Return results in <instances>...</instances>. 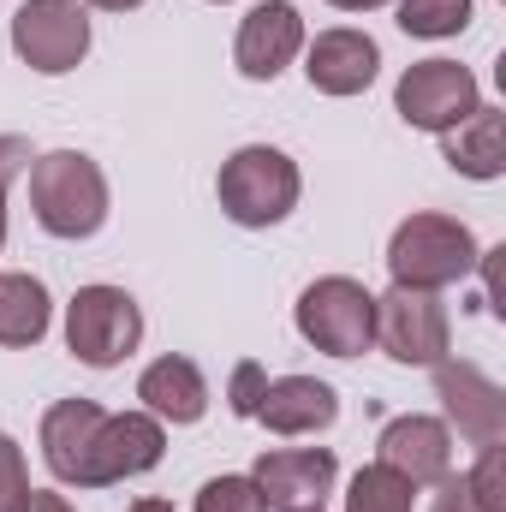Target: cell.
Listing matches in <instances>:
<instances>
[{"label":"cell","instance_id":"cell-25","mask_svg":"<svg viewBox=\"0 0 506 512\" xmlns=\"http://www.w3.org/2000/svg\"><path fill=\"white\" fill-rule=\"evenodd\" d=\"M30 143L24 137H12V131H0V251H6V191H12V179H24L30 173Z\"/></svg>","mask_w":506,"mask_h":512},{"label":"cell","instance_id":"cell-21","mask_svg":"<svg viewBox=\"0 0 506 512\" xmlns=\"http://www.w3.org/2000/svg\"><path fill=\"white\" fill-rule=\"evenodd\" d=\"M346 512H417V489L387 465H364L346 489Z\"/></svg>","mask_w":506,"mask_h":512},{"label":"cell","instance_id":"cell-16","mask_svg":"<svg viewBox=\"0 0 506 512\" xmlns=\"http://www.w3.org/2000/svg\"><path fill=\"white\" fill-rule=\"evenodd\" d=\"M340 417V393L316 376H274L262 387V405H256V423H268L274 435L298 441V435H316Z\"/></svg>","mask_w":506,"mask_h":512},{"label":"cell","instance_id":"cell-22","mask_svg":"<svg viewBox=\"0 0 506 512\" xmlns=\"http://www.w3.org/2000/svg\"><path fill=\"white\" fill-rule=\"evenodd\" d=\"M191 512H268V507H262L251 477H209L197 489V507Z\"/></svg>","mask_w":506,"mask_h":512},{"label":"cell","instance_id":"cell-6","mask_svg":"<svg viewBox=\"0 0 506 512\" xmlns=\"http://www.w3.org/2000/svg\"><path fill=\"white\" fill-rule=\"evenodd\" d=\"M376 346L405 370H435L453 346V316H447L441 292L387 286L376 298Z\"/></svg>","mask_w":506,"mask_h":512},{"label":"cell","instance_id":"cell-1","mask_svg":"<svg viewBox=\"0 0 506 512\" xmlns=\"http://www.w3.org/2000/svg\"><path fill=\"white\" fill-rule=\"evenodd\" d=\"M30 209L48 239H96L108 227V173L84 149H48L30 161Z\"/></svg>","mask_w":506,"mask_h":512},{"label":"cell","instance_id":"cell-11","mask_svg":"<svg viewBox=\"0 0 506 512\" xmlns=\"http://www.w3.org/2000/svg\"><path fill=\"white\" fill-rule=\"evenodd\" d=\"M435 393L447 405V429H459L471 447H506V393L495 376H483L477 364H435Z\"/></svg>","mask_w":506,"mask_h":512},{"label":"cell","instance_id":"cell-24","mask_svg":"<svg viewBox=\"0 0 506 512\" xmlns=\"http://www.w3.org/2000/svg\"><path fill=\"white\" fill-rule=\"evenodd\" d=\"M262 387H268V370L245 358V364H233V376H227V405H233V417H256V405H262Z\"/></svg>","mask_w":506,"mask_h":512},{"label":"cell","instance_id":"cell-3","mask_svg":"<svg viewBox=\"0 0 506 512\" xmlns=\"http://www.w3.org/2000/svg\"><path fill=\"white\" fill-rule=\"evenodd\" d=\"M477 233L459 221V215H435V209H417L393 227L387 239V274L393 286H417V292H447L459 286L465 274H477Z\"/></svg>","mask_w":506,"mask_h":512},{"label":"cell","instance_id":"cell-17","mask_svg":"<svg viewBox=\"0 0 506 512\" xmlns=\"http://www.w3.org/2000/svg\"><path fill=\"white\" fill-rule=\"evenodd\" d=\"M137 399H143L149 417L185 429V423H203V411H209V382H203V370H197L191 358L167 352V358H155V364L137 376Z\"/></svg>","mask_w":506,"mask_h":512},{"label":"cell","instance_id":"cell-7","mask_svg":"<svg viewBox=\"0 0 506 512\" xmlns=\"http://www.w3.org/2000/svg\"><path fill=\"white\" fill-rule=\"evenodd\" d=\"M12 54L36 78H66L90 54V6L84 0H24L12 12Z\"/></svg>","mask_w":506,"mask_h":512},{"label":"cell","instance_id":"cell-4","mask_svg":"<svg viewBox=\"0 0 506 512\" xmlns=\"http://www.w3.org/2000/svg\"><path fill=\"white\" fill-rule=\"evenodd\" d=\"M292 322H298L304 346H316L328 358H364L376 346V292L352 274H322L298 292Z\"/></svg>","mask_w":506,"mask_h":512},{"label":"cell","instance_id":"cell-18","mask_svg":"<svg viewBox=\"0 0 506 512\" xmlns=\"http://www.w3.org/2000/svg\"><path fill=\"white\" fill-rule=\"evenodd\" d=\"M441 161L477 185L506 173V114L501 108H477L471 120H459L453 131H441Z\"/></svg>","mask_w":506,"mask_h":512},{"label":"cell","instance_id":"cell-5","mask_svg":"<svg viewBox=\"0 0 506 512\" xmlns=\"http://www.w3.org/2000/svg\"><path fill=\"white\" fill-rule=\"evenodd\" d=\"M143 340V310L126 286H78L72 304H66V346L78 364L90 370H114L126 364Z\"/></svg>","mask_w":506,"mask_h":512},{"label":"cell","instance_id":"cell-13","mask_svg":"<svg viewBox=\"0 0 506 512\" xmlns=\"http://www.w3.org/2000/svg\"><path fill=\"white\" fill-rule=\"evenodd\" d=\"M376 465L405 477L411 489H435L453 471V429L441 417H423V411L387 417L376 435Z\"/></svg>","mask_w":506,"mask_h":512},{"label":"cell","instance_id":"cell-9","mask_svg":"<svg viewBox=\"0 0 506 512\" xmlns=\"http://www.w3.org/2000/svg\"><path fill=\"white\" fill-rule=\"evenodd\" d=\"M334 477H340L334 447H274L251 471L268 512H322V501L334 495Z\"/></svg>","mask_w":506,"mask_h":512},{"label":"cell","instance_id":"cell-8","mask_svg":"<svg viewBox=\"0 0 506 512\" xmlns=\"http://www.w3.org/2000/svg\"><path fill=\"white\" fill-rule=\"evenodd\" d=\"M477 108H483V90H477L471 66H459V60H417L393 84V114L411 131H435L441 137L459 120H471Z\"/></svg>","mask_w":506,"mask_h":512},{"label":"cell","instance_id":"cell-26","mask_svg":"<svg viewBox=\"0 0 506 512\" xmlns=\"http://www.w3.org/2000/svg\"><path fill=\"white\" fill-rule=\"evenodd\" d=\"M429 512H489V507H483V501L471 495V483H465V471H459V477L447 471V477L435 483V501H429Z\"/></svg>","mask_w":506,"mask_h":512},{"label":"cell","instance_id":"cell-20","mask_svg":"<svg viewBox=\"0 0 506 512\" xmlns=\"http://www.w3.org/2000/svg\"><path fill=\"white\" fill-rule=\"evenodd\" d=\"M399 6V30L405 36H423V42H447L471 24L477 0H393Z\"/></svg>","mask_w":506,"mask_h":512},{"label":"cell","instance_id":"cell-30","mask_svg":"<svg viewBox=\"0 0 506 512\" xmlns=\"http://www.w3.org/2000/svg\"><path fill=\"white\" fill-rule=\"evenodd\" d=\"M126 512H173V501H155V495H143V501H131Z\"/></svg>","mask_w":506,"mask_h":512},{"label":"cell","instance_id":"cell-19","mask_svg":"<svg viewBox=\"0 0 506 512\" xmlns=\"http://www.w3.org/2000/svg\"><path fill=\"white\" fill-rule=\"evenodd\" d=\"M54 322V298L36 274H0V346L6 352H30L48 340Z\"/></svg>","mask_w":506,"mask_h":512},{"label":"cell","instance_id":"cell-31","mask_svg":"<svg viewBox=\"0 0 506 512\" xmlns=\"http://www.w3.org/2000/svg\"><path fill=\"white\" fill-rule=\"evenodd\" d=\"M215 6H227V0H215Z\"/></svg>","mask_w":506,"mask_h":512},{"label":"cell","instance_id":"cell-2","mask_svg":"<svg viewBox=\"0 0 506 512\" xmlns=\"http://www.w3.org/2000/svg\"><path fill=\"white\" fill-rule=\"evenodd\" d=\"M215 197H221V215L245 233H262V227H280L298 197H304V173L286 149L274 143H245L221 161L215 173Z\"/></svg>","mask_w":506,"mask_h":512},{"label":"cell","instance_id":"cell-29","mask_svg":"<svg viewBox=\"0 0 506 512\" xmlns=\"http://www.w3.org/2000/svg\"><path fill=\"white\" fill-rule=\"evenodd\" d=\"M84 6H102V12H137L143 0H84Z\"/></svg>","mask_w":506,"mask_h":512},{"label":"cell","instance_id":"cell-15","mask_svg":"<svg viewBox=\"0 0 506 512\" xmlns=\"http://www.w3.org/2000/svg\"><path fill=\"white\" fill-rule=\"evenodd\" d=\"M102 405L96 399H60L42 411V459L54 471V483L66 489H90V459H96V435H102Z\"/></svg>","mask_w":506,"mask_h":512},{"label":"cell","instance_id":"cell-28","mask_svg":"<svg viewBox=\"0 0 506 512\" xmlns=\"http://www.w3.org/2000/svg\"><path fill=\"white\" fill-rule=\"evenodd\" d=\"M328 6H340V12H376V6H393V0H328Z\"/></svg>","mask_w":506,"mask_h":512},{"label":"cell","instance_id":"cell-10","mask_svg":"<svg viewBox=\"0 0 506 512\" xmlns=\"http://www.w3.org/2000/svg\"><path fill=\"white\" fill-rule=\"evenodd\" d=\"M298 54H304V18H298L292 0H256L251 12L239 18V36H233V66H239V78L274 84Z\"/></svg>","mask_w":506,"mask_h":512},{"label":"cell","instance_id":"cell-12","mask_svg":"<svg viewBox=\"0 0 506 512\" xmlns=\"http://www.w3.org/2000/svg\"><path fill=\"white\" fill-rule=\"evenodd\" d=\"M381 72V48L370 30H352V24H334V30H316L304 36V78L310 90L346 102V96H364Z\"/></svg>","mask_w":506,"mask_h":512},{"label":"cell","instance_id":"cell-14","mask_svg":"<svg viewBox=\"0 0 506 512\" xmlns=\"http://www.w3.org/2000/svg\"><path fill=\"white\" fill-rule=\"evenodd\" d=\"M161 453H167V423L161 417H149L143 405L137 411H108L102 435H96V459H90V489H108V483L155 471Z\"/></svg>","mask_w":506,"mask_h":512},{"label":"cell","instance_id":"cell-27","mask_svg":"<svg viewBox=\"0 0 506 512\" xmlns=\"http://www.w3.org/2000/svg\"><path fill=\"white\" fill-rule=\"evenodd\" d=\"M24 512H78L66 495H54V489H30V507Z\"/></svg>","mask_w":506,"mask_h":512},{"label":"cell","instance_id":"cell-23","mask_svg":"<svg viewBox=\"0 0 506 512\" xmlns=\"http://www.w3.org/2000/svg\"><path fill=\"white\" fill-rule=\"evenodd\" d=\"M30 507V471H24V447L12 435H0V512Z\"/></svg>","mask_w":506,"mask_h":512}]
</instances>
